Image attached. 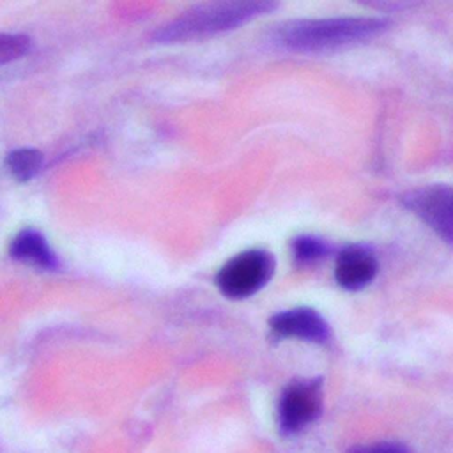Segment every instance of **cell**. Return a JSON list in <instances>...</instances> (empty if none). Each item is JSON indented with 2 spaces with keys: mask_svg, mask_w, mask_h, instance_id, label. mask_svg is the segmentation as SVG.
<instances>
[{
  "mask_svg": "<svg viewBox=\"0 0 453 453\" xmlns=\"http://www.w3.org/2000/svg\"><path fill=\"white\" fill-rule=\"evenodd\" d=\"M274 260L264 250H250L230 258L218 273L219 290L232 299H242L258 292L273 276Z\"/></svg>",
  "mask_w": 453,
  "mask_h": 453,
  "instance_id": "obj_3",
  "label": "cell"
},
{
  "mask_svg": "<svg viewBox=\"0 0 453 453\" xmlns=\"http://www.w3.org/2000/svg\"><path fill=\"white\" fill-rule=\"evenodd\" d=\"M292 251H294L296 260H299L303 264H311V262L320 260L327 253V246L324 241H320L317 237L303 235V237L294 239Z\"/></svg>",
  "mask_w": 453,
  "mask_h": 453,
  "instance_id": "obj_10",
  "label": "cell"
},
{
  "mask_svg": "<svg viewBox=\"0 0 453 453\" xmlns=\"http://www.w3.org/2000/svg\"><path fill=\"white\" fill-rule=\"evenodd\" d=\"M386 27L382 18L297 19L276 28L274 41L292 51H324L372 39Z\"/></svg>",
  "mask_w": 453,
  "mask_h": 453,
  "instance_id": "obj_1",
  "label": "cell"
},
{
  "mask_svg": "<svg viewBox=\"0 0 453 453\" xmlns=\"http://www.w3.org/2000/svg\"><path fill=\"white\" fill-rule=\"evenodd\" d=\"M30 50V39L25 34H0V65L23 57Z\"/></svg>",
  "mask_w": 453,
  "mask_h": 453,
  "instance_id": "obj_11",
  "label": "cell"
},
{
  "mask_svg": "<svg viewBox=\"0 0 453 453\" xmlns=\"http://www.w3.org/2000/svg\"><path fill=\"white\" fill-rule=\"evenodd\" d=\"M42 163H44L42 152L30 147L14 149L5 157V166L18 182H27L34 179L41 172Z\"/></svg>",
  "mask_w": 453,
  "mask_h": 453,
  "instance_id": "obj_9",
  "label": "cell"
},
{
  "mask_svg": "<svg viewBox=\"0 0 453 453\" xmlns=\"http://www.w3.org/2000/svg\"><path fill=\"white\" fill-rule=\"evenodd\" d=\"M322 409V382L319 379L288 384L278 403L281 432L296 434L315 421Z\"/></svg>",
  "mask_w": 453,
  "mask_h": 453,
  "instance_id": "obj_4",
  "label": "cell"
},
{
  "mask_svg": "<svg viewBox=\"0 0 453 453\" xmlns=\"http://www.w3.org/2000/svg\"><path fill=\"white\" fill-rule=\"evenodd\" d=\"M448 186H426L412 189L402 196V203L428 223L446 242H451L453 207Z\"/></svg>",
  "mask_w": 453,
  "mask_h": 453,
  "instance_id": "obj_5",
  "label": "cell"
},
{
  "mask_svg": "<svg viewBox=\"0 0 453 453\" xmlns=\"http://www.w3.org/2000/svg\"><path fill=\"white\" fill-rule=\"evenodd\" d=\"M271 329L283 338H299L306 342H326L329 326L324 317L311 308H292L276 313L271 319Z\"/></svg>",
  "mask_w": 453,
  "mask_h": 453,
  "instance_id": "obj_6",
  "label": "cell"
},
{
  "mask_svg": "<svg viewBox=\"0 0 453 453\" xmlns=\"http://www.w3.org/2000/svg\"><path fill=\"white\" fill-rule=\"evenodd\" d=\"M9 255L18 262L44 271H55L60 265L58 257L50 248L46 237L34 228H25L16 234L9 244Z\"/></svg>",
  "mask_w": 453,
  "mask_h": 453,
  "instance_id": "obj_8",
  "label": "cell"
},
{
  "mask_svg": "<svg viewBox=\"0 0 453 453\" xmlns=\"http://www.w3.org/2000/svg\"><path fill=\"white\" fill-rule=\"evenodd\" d=\"M377 274V260L373 253L361 246L345 248L334 267V278L340 287L347 290H359L366 287Z\"/></svg>",
  "mask_w": 453,
  "mask_h": 453,
  "instance_id": "obj_7",
  "label": "cell"
},
{
  "mask_svg": "<svg viewBox=\"0 0 453 453\" xmlns=\"http://www.w3.org/2000/svg\"><path fill=\"white\" fill-rule=\"evenodd\" d=\"M349 453H412L405 444L396 442V441H382V442H373V444H361Z\"/></svg>",
  "mask_w": 453,
  "mask_h": 453,
  "instance_id": "obj_12",
  "label": "cell"
},
{
  "mask_svg": "<svg viewBox=\"0 0 453 453\" xmlns=\"http://www.w3.org/2000/svg\"><path fill=\"white\" fill-rule=\"evenodd\" d=\"M274 7L276 4L273 2L202 4L182 12L170 23L163 25L154 34V39L159 42H177L219 34L225 30H232L239 25H244L250 19L269 12Z\"/></svg>",
  "mask_w": 453,
  "mask_h": 453,
  "instance_id": "obj_2",
  "label": "cell"
}]
</instances>
